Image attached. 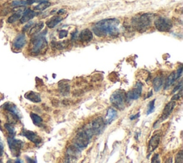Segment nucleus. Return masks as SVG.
<instances>
[{
  "label": "nucleus",
  "mask_w": 183,
  "mask_h": 163,
  "mask_svg": "<svg viewBox=\"0 0 183 163\" xmlns=\"http://www.w3.org/2000/svg\"><path fill=\"white\" fill-rule=\"evenodd\" d=\"M175 163H183V153L182 150L178 152L175 157Z\"/></svg>",
  "instance_id": "32"
},
{
  "label": "nucleus",
  "mask_w": 183,
  "mask_h": 163,
  "mask_svg": "<svg viewBox=\"0 0 183 163\" xmlns=\"http://www.w3.org/2000/svg\"><path fill=\"white\" fill-rule=\"evenodd\" d=\"M7 142H8L9 147L12 153L13 156L19 157L20 155V150L23 147L24 142L20 139H14L12 137H9L7 139Z\"/></svg>",
  "instance_id": "7"
},
{
  "label": "nucleus",
  "mask_w": 183,
  "mask_h": 163,
  "mask_svg": "<svg viewBox=\"0 0 183 163\" xmlns=\"http://www.w3.org/2000/svg\"><path fill=\"white\" fill-rule=\"evenodd\" d=\"M92 133L90 128L82 130L76 135L74 138V146L80 149L87 147L92 137Z\"/></svg>",
  "instance_id": "3"
},
{
  "label": "nucleus",
  "mask_w": 183,
  "mask_h": 163,
  "mask_svg": "<svg viewBox=\"0 0 183 163\" xmlns=\"http://www.w3.org/2000/svg\"><path fill=\"white\" fill-rule=\"evenodd\" d=\"M7 163H13V162H12V161L11 160H9L7 161Z\"/></svg>",
  "instance_id": "48"
},
{
  "label": "nucleus",
  "mask_w": 183,
  "mask_h": 163,
  "mask_svg": "<svg viewBox=\"0 0 183 163\" xmlns=\"http://www.w3.org/2000/svg\"><path fill=\"white\" fill-rule=\"evenodd\" d=\"M0 163H3V162H2V160H0Z\"/></svg>",
  "instance_id": "49"
},
{
  "label": "nucleus",
  "mask_w": 183,
  "mask_h": 163,
  "mask_svg": "<svg viewBox=\"0 0 183 163\" xmlns=\"http://www.w3.org/2000/svg\"><path fill=\"white\" fill-rule=\"evenodd\" d=\"M21 17H22V15L20 13H14V14H13L12 15H11L9 17L8 20H7V22L10 23V24H11V23H14L17 21H18L19 20H20Z\"/></svg>",
  "instance_id": "28"
},
{
  "label": "nucleus",
  "mask_w": 183,
  "mask_h": 163,
  "mask_svg": "<svg viewBox=\"0 0 183 163\" xmlns=\"http://www.w3.org/2000/svg\"><path fill=\"white\" fill-rule=\"evenodd\" d=\"M139 117H140V113H138V114H134V115H132V116H130V120H135V119H137V118H138Z\"/></svg>",
  "instance_id": "41"
},
{
  "label": "nucleus",
  "mask_w": 183,
  "mask_h": 163,
  "mask_svg": "<svg viewBox=\"0 0 183 163\" xmlns=\"http://www.w3.org/2000/svg\"><path fill=\"white\" fill-rule=\"evenodd\" d=\"M62 103L65 105H70V100L69 99H64L62 101Z\"/></svg>",
  "instance_id": "43"
},
{
  "label": "nucleus",
  "mask_w": 183,
  "mask_h": 163,
  "mask_svg": "<svg viewBox=\"0 0 183 163\" xmlns=\"http://www.w3.org/2000/svg\"><path fill=\"white\" fill-rule=\"evenodd\" d=\"M2 108H4V110H7L8 112L12 113V114H15L16 116L20 117V112H19V110H17L16 105H14V104L11 103V102H7V103H5L4 105H3Z\"/></svg>",
  "instance_id": "21"
},
{
  "label": "nucleus",
  "mask_w": 183,
  "mask_h": 163,
  "mask_svg": "<svg viewBox=\"0 0 183 163\" xmlns=\"http://www.w3.org/2000/svg\"><path fill=\"white\" fill-rule=\"evenodd\" d=\"M57 13L58 14H64V13H65V10H64V9H60V10H59V11H57Z\"/></svg>",
  "instance_id": "44"
},
{
  "label": "nucleus",
  "mask_w": 183,
  "mask_h": 163,
  "mask_svg": "<svg viewBox=\"0 0 183 163\" xmlns=\"http://www.w3.org/2000/svg\"><path fill=\"white\" fill-rule=\"evenodd\" d=\"M175 105H176V102L175 101H172L168 102L166 105H165V108H164L163 111H162V114L161 115L160 118H159V122L164 121L165 120L168 118L169 115L171 114V113L173 111L174 108H175Z\"/></svg>",
  "instance_id": "11"
},
{
  "label": "nucleus",
  "mask_w": 183,
  "mask_h": 163,
  "mask_svg": "<svg viewBox=\"0 0 183 163\" xmlns=\"http://www.w3.org/2000/svg\"><path fill=\"white\" fill-rule=\"evenodd\" d=\"M151 163H160V158L159 154H155L153 158H152Z\"/></svg>",
  "instance_id": "34"
},
{
  "label": "nucleus",
  "mask_w": 183,
  "mask_h": 163,
  "mask_svg": "<svg viewBox=\"0 0 183 163\" xmlns=\"http://www.w3.org/2000/svg\"><path fill=\"white\" fill-rule=\"evenodd\" d=\"M63 163H77V157L69 153H66Z\"/></svg>",
  "instance_id": "27"
},
{
  "label": "nucleus",
  "mask_w": 183,
  "mask_h": 163,
  "mask_svg": "<svg viewBox=\"0 0 183 163\" xmlns=\"http://www.w3.org/2000/svg\"><path fill=\"white\" fill-rule=\"evenodd\" d=\"M22 135L25 137L26 138H27L29 140L34 142V143L36 144V145H39V144L42 142V139L38 136V135L32 131L23 130Z\"/></svg>",
  "instance_id": "13"
},
{
  "label": "nucleus",
  "mask_w": 183,
  "mask_h": 163,
  "mask_svg": "<svg viewBox=\"0 0 183 163\" xmlns=\"http://www.w3.org/2000/svg\"><path fill=\"white\" fill-rule=\"evenodd\" d=\"M44 26H45V23H44L43 22H39L36 23V24H35L33 27L30 28V32H29V34H38L39 32H40V31L44 28Z\"/></svg>",
  "instance_id": "24"
},
{
  "label": "nucleus",
  "mask_w": 183,
  "mask_h": 163,
  "mask_svg": "<svg viewBox=\"0 0 183 163\" xmlns=\"http://www.w3.org/2000/svg\"><path fill=\"white\" fill-rule=\"evenodd\" d=\"M24 97H25L26 99H29L31 102H34V103H39V102H40L42 101L40 95L36 93V92H32V91L27 92L25 94V95H24Z\"/></svg>",
  "instance_id": "18"
},
{
  "label": "nucleus",
  "mask_w": 183,
  "mask_h": 163,
  "mask_svg": "<svg viewBox=\"0 0 183 163\" xmlns=\"http://www.w3.org/2000/svg\"><path fill=\"white\" fill-rule=\"evenodd\" d=\"M127 102L126 93L123 90H117L111 95L110 102L115 108L118 110H122L125 108V103Z\"/></svg>",
  "instance_id": "5"
},
{
  "label": "nucleus",
  "mask_w": 183,
  "mask_h": 163,
  "mask_svg": "<svg viewBox=\"0 0 183 163\" xmlns=\"http://www.w3.org/2000/svg\"><path fill=\"white\" fill-rule=\"evenodd\" d=\"M3 153H4V147L1 144H0V157L2 156Z\"/></svg>",
  "instance_id": "42"
},
{
  "label": "nucleus",
  "mask_w": 183,
  "mask_h": 163,
  "mask_svg": "<svg viewBox=\"0 0 183 163\" xmlns=\"http://www.w3.org/2000/svg\"><path fill=\"white\" fill-rule=\"evenodd\" d=\"M11 5L14 7H25V6L28 5L27 1H23V0H15L11 2Z\"/></svg>",
  "instance_id": "30"
},
{
  "label": "nucleus",
  "mask_w": 183,
  "mask_h": 163,
  "mask_svg": "<svg viewBox=\"0 0 183 163\" xmlns=\"http://www.w3.org/2000/svg\"><path fill=\"white\" fill-rule=\"evenodd\" d=\"M14 163H23L22 160L20 159H19V158H17V160H16L15 161H14Z\"/></svg>",
  "instance_id": "46"
},
{
  "label": "nucleus",
  "mask_w": 183,
  "mask_h": 163,
  "mask_svg": "<svg viewBox=\"0 0 183 163\" xmlns=\"http://www.w3.org/2000/svg\"><path fill=\"white\" fill-rule=\"evenodd\" d=\"M68 31L65 30V29H61L59 32V39H63V38L67 37L68 35Z\"/></svg>",
  "instance_id": "33"
},
{
  "label": "nucleus",
  "mask_w": 183,
  "mask_h": 163,
  "mask_svg": "<svg viewBox=\"0 0 183 163\" xmlns=\"http://www.w3.org/2000/svg\"><path fill=\"white\" fill-rule=\"evenodd\" d=\"M182 82L180 81L179 82V84H178V85H177L175 88H174L173 91H172V93H175V92H178V91H180V89H182Z\"/></svg>",
  "instance_id": "35"
},
{
  "label": "nucleus",
  "mask_w": 183,
  "mask_h": 163,
  "mask_svg": "<svg viewBox=\"0 0 183 163\" xmlns=\"http://www.w3.org/2000/svg\"><path fill=\"white\" fill-rule=\"evenodd\" d=\"M165 163H172V158H169L167 160V161Z\"/></svg>",
  "instance_id": "45"
},
{
  "label": "nucleus",
  "mask_w": 183,
  "mask_h": 163,
  "mask_svg": "<svg viewBox=\"0 0 183 163\" xmlns=\"http://www.w3.org/2000/svg\"><path fill=\"white\" fill-rule=\"evenodd\" d=\"M153 88L155 92H159L164 85V77L162 76H157L153 80Z\"/></svg>",
  "instance_id": "20"
},
{
  "label": "nucleus",
  "mask_w": 183,
  "mask_h": 163,
  "mask_svg": "<svg viewBox=\"0 0 183 163\" xmlns=\"http://www.w3.org/2000/svg\"><path fill=\"white\" fill-rule=\"evenodd\" d=\"M84 93V91L82 90V89H77V90H74L73 92V96L74 97H80L81 95H83Z\"/></svg>",
  "instance_id": "36"
},
{
  "label": "nucleus",
  "mask_w": 183,
  "mask_h": 163,
  "mask_svg": "<svg viewBox=\"0 0 183 163\" xmlns=\"http://www.w3.org/2000/svg\"><path fill=\"white\" fill-rule=\"evenodd\" d=\"M52 105H53L54 107H58V106H59V100H58V99H52Z\"/></svg>",
  "instance_id": "40"
},
{
  "label": "nucleus",
  "mask_w": 183,
  "mask_h": 163,
  "mask_svg": "<svg viewBox=\"0 0 183 163\" xmlns=\"http://www.w3.org/2000/svg\"><path fill=\"white\" fill-rule=\"evenodd\" d=\"M32 24H33V22H29L27 23L25 26H24V28H23V31H24V32H26V31H27L28 29H30V28L32 27Z\"/></svg>",
  "instance_id": "38"
},
{
  "label": "nucleus",
  "mask_w": 183,
  "mask_h": 163,
  "mask_svg": "<svg viewBox=\"0 0 183 163\" xmlns=\"http://www.w3.org/2000/svg\"><path fill=\"white\" fill-rule=\"evenodd\" d=\"M105 121L102 117H96L95 120H92L90 129L93 135H99L103 131L105 127Z\"/></svg>",
  "instance_id": "8"
},
{
  "label": "nucleus",
  "mask_w": 183,
  "mask_h": 163,
  "mask_svg": "<svg viewBox=\"0 0 183 163\" xmlns=\"http://www.w3.org/2000/svg\"><path fill=\"white\" fill-rule=\"evenodd\" d=\"M120 21L116 18H109L97 22L92 27V31L96 36L104 37L118 34L120 29Z\"/></svg>",
  "instance_id": "1"
},
{
  "label": "nucleus",
  "mask_w": 183,
  "mask_h": 163,
  "mask_svg": "<svg viewBox=\"0 0 183 163\" xmlns=\"http://www.w3.org/2000/svg\"><path fill=\"white\" fill-rule=\"evenodd\" d=\"M4 128H5L6 130H7V131L8 132L10 137H14V136L15 135V130H14V127H13L12 124H9V123L4 124Z\"/></svg>",
  "instance_id": "29"
},
{
  "label": "nucleus",
  "mask_w": 183,
  "mask_h": 163,
  "mask_svg": "<svg viewBox=\"0 0 183 163\" xmlns=\"http://www.w3.org/2000/svg\"><path fill=\"white\" fill-rule=\"evenodd\" d=\"M27 43V37L24 34H19L13 42V47L15 49H22Z\"/></svg>",
  "instance_id": "12"
},
{
  "label": "nucleus",
  "mask_w": 183,
  "mask_h": 163,
  "mask_svg": "<svg viewBox=\"0 0 183 163\" xmlns=\"http://www.w3.org/2000/svg\"><path fill=\"white\" fill-rule=\"evenodd\" d=\"M155 99L150 101V103L148 105V108H147V114H150L151 113L153 112V111L155 110Z\"/></svg>",
  "instance_id": "31"
},
{
  "label": "nucleus",
  "mask_w": 183,
  "mask_h": 163,
  "mask_svg": "<svg viewBox=\"0 0 183 163\" xmlns=\"http://www.w3.org/2000/svg\"><path fill=\"white\" fill-rule=\"evenodd\" d=\"M182 67L180 66L176 72H173L171 73V74L167 77L166 81H165V87H164V89H167L168 88L170 87L175 83V82L177 80H178V79L182 76Z\"/></svg>",
  "instance_id": "10"
},
{
  "label": "nucleus",
  "mask_w": 183,
  "mask_h": 163,
  "mask_svg": "<svg viewBox=\"0 0 183 163\" xmlns=\"http://www.w3.org/2000/svg\"><path fill=\"white\" fill-rule=\"evenodd\" d=\"M152 24V16L150 14H143L138 17H133L132 26L139 32H144L150 27Z\"/></svg>",
  "instance_id": "2"
},
{
  "label": "nucleus",
  "mask_w": 183,
  "mask_h": 163,
  "mask_svg": "<svg viewBox=\"0 0 183 163\" xmlns=\"http://www.w3.org/2000/svg\"><path fill=\"white\" fill-rule=\"evenodd\" d=\"M47 47V41L45 37V34L38 36L32 41L30 52L33 55H38L45 52Z\"/></svg>",
  "instance_id": "4"
},
{
  "label": "nucleus",
  "mask_w": 183,
  "mask_h": 163,
  "mask_svg": "<svg viewBox=\"0 0 183 163\" xmlns=\"http://www.w3.org/2000/svg\"><path fill=\"white\" fill-rule=\"evenodd\" d=\"M155 27L159 32H168L172 29V23L169 19L164 17H157L154 21Z\"/></svg>",
  "instance_id": "6"
},
{
  "label": "nucleus",
  "mask_w": 183,
  "mask_h": 163,
  "mask_svg": "<svg viewBox=\"0 0 183 163\" xmlns=\"http://www.w3.org/2000/svg\"><path fill=\"white\" fill-rule=\"evenodd\" d=\"M26 160L27 163H36V160L35 159H32V158H29V157H26Z\"/></svg>",
  "instance_id": "39"
},
{
  "label": "nucleus",
  "mask_w": 183,
  "mask_h": 163,
  "mask_svg": "<svg viewBox=\"0 0 183 163\" xmlns=\"http://www.w3.org/2000/svg\"><path fill=\"white\" fill-rule=\"evenodd\" d=\"M142 84L140 82H137L135 87L126 94V99L127 100H135L139 99L142 95Z\"/></svg>",
  "instance_id": "9"
},
{
  "label": "nucleus",
  "mask_w": 183,
  "mask_h": 163,
  "mask_svg": "<svg viewBox=\"0 0 183 163\" xmlns=\"http://www.w3.org/2000/svg\"><path fill=\"white\" fill-rule=\"evenodd\" d=\"M52 5L50 1H42V2L39 3L38 5H36V7H34V9L37 10V11H44L46 9H47L48 7H49Z\"/></svg>",
  "instance_id": "26"
},
{
  "label": "nucleus",
  "mask_w": 183,
  "mask_h": 163,
  "mask_svg": "<svg viewBox=\"0 0 183 163\" xmlns=\"http://www.w3.org/2000/svg\"><path fill=\"white\" fill-rule=\"evenodd\" d=\"M62 20L63 18L60 17V16H55V17H52V18L49 19L46 22V24L48 27L50 28V29H52V28L56 27Z\"/></svg>",
  "instance_id": "22"
},
{
  "label": "nucleus",
  "mask_w": 183,
  "mask_h": 163,
  "mask_svg": "<svg viewBox=\"0 0 183 163\" xmlns=\"http://www.w3.org/2000/svg\"><path fill=\"white\" fill-rule=\"evenodd\" d=\"M30 117L35 125L38 126V127H42L43 126V120H42V118L40 116L38 115L37 114L32 112L30 114Z\"/></svg>",
  "instance_id": "25"
},
{
  "label": "nucleus",
  "mask_w": 183,
  "mask_h": 163,
  "mask_svg": "<svg viewBox=\"0 0 183 163\" xmlns=\"http://www.w3.org/2000/svg\"><path fill=\"white\" fill-rule=\"evenodd\" d=\"M117 115V111L115 109L112 108L108 109L106 117H105V123L106 124H110L116 118Z\"/></svg>",
  "instance_id": "19"
},
{
  "label": "nucleus",
  "mask_w": 183,
  "mask_h": 163,
  "mask_svg": "<svg viewBox=\"0 0 183 163\" xmlns=\"http://www.w3.org/2000/svg\"><path fill=\"white\" fill-rule=\"evenodd\" d=\"M181 96H182V89H181V90H180V93H178V94H176V95H174L173 97L172 98V99H171V100L172 101L178 100V99H179L181 97Z\"/></svg>",
  "instance_id": "37"
},
{
  "label": "nucleus",
  "mask_w": 183,
  "mask_h": 163,
  "mask_svg": "<svg viewBox=\"0 0 183 163\" xmlns=\"http://www.w3.org/2000/svg\"><path fill=\"white\" fill-rule=\"evenodd\" d=\"M159 142H160V135H159V134H155L152 137L150 142H149L148 152L150 153L153 152L154 150H155L157 148V147L159 146Z\"/></svg>",
  "instance_id": "15"
},
{
  "label": "nucleus",
  "mask_w": 183,
  "mask_h": 163,
  "mask_svg": "<svg viewBox=\"0 0 183 163\" xmlns=\"http://www.w3.org/2000/svg\"><path fill=\"white\" fill-rule=\"evenodd\" d=\"M93 39V34L89 29H84L79 34V39L82 42H90Z\"/></svg>",
  "instance_id": "14"
},
{
  "label": "nucleus",
  "mask_w": 183,
  "mask_h": 163,
  "mask_svg": "<svg viewBox=\"0 0 183 163\" xmlns=\"http://www.w3.org/2000/svg\"><path fill=\"white\" fill-rule=\"evenodd\" d=\"M70 45V41L69 40H64L61 41V42H51V46L53 49H57V50H62V49H66L69 47Z\"/></svg>",
  "instance_id": "17"
},
{
  "label": "nucleus",
  "mask_w": 183,
  "mask_h": 163,
  "mask_svg": "<svg viewBox=\"0 0 183 163\" xmlns=\"http://www.w3.org/2000/svg\"><path fill=\"white\" fill-rule=\"evenodd\" d=\"M59 91L63 96H67L70 92V86L67 82H59Z\"/></svg>",
  "instance_id": "23"
},
{
  "label": "nucleus",
  "mask_w": 183,
  "mask_h": 163,
  "mask_svg": "<svg viewBox=\"0 0 183 163\" xmlns=\"http://www.w3.org/2000/svg\"><path fill=\"white\" fill-rule=\"evenodd\" d=\"M34 2H42V1H48V0H34Z\"/></svg>",
  "instance_id": "47"
},
{
  "label": "nucleus",
  "mask_w": 183,
  "mask_h": 163,
  "mask_svg": "<svg viewBox=\"0 0 183 163\" xmlns=\"http://www.w3.org/2000/svg\"><path fill=\"white\" fill-rule=\"evenodd\" d=\"M36 14H36L34 11H32L30 9H25V11H24V12H23L22 16V17L20 18V22H21L22 24L27 23L28 22H30L32 19H33Z\"/></svg>",
  "instance_id": "16"
}]
</instances>
